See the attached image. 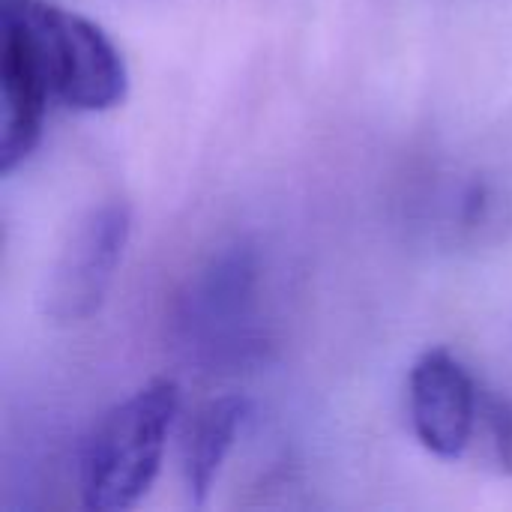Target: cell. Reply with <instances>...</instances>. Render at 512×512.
Wrapping results in <instances>:
<instances>
[{
    "label": "cell",
    "instance_id": "6da1fadb",
    "mask_svg": "<svg viewBox=\"0 0 512 512\" xmlns=\"http://www.w3.org/2000/svg\"><path fill=\"white\" fill-rule=\"evenodd\" d=\"M177 411L180 387L156 378L96 423L81 453V495L87 510H132L147 495Z\"/></svg>",
    "mask_w": 512,
    "mask_h": 512
},
{
    "label": "cell",
    "instance_id": "7a4b0ae2",
    "mask_svg": "<svg viewBox=\"0 0 512 512\" xmlns=\"http://www.w3.org/2000/svg\"><path fill=\"white\" fill-rule=\"evenodd\" d=\"M0 18L18 27L51 93L75 111H111L126 99L129 69L90 18L48 0H0Z\"/></svg>",
    "mask_w": 512,
    "mask_h": 512
},
{
    "label": "cell",
    "instance_id": "3957f363",
    "mask_svg": "<svg viewBox=\"0 0 512 512\" xmlns=\"http://www.w3.org/2000/svg\"><path fill=\"white\" fill-rule=\"evenodd\" d=\"M132 234L126 201L93 207L63 246L45 294V312L54 324H81L93 318L117 276Z\"/></svg>",
    "mask_w": 512,
    "mask_h": 512
},
{
    "label": "cell",
    "instance_id": "277c9868",
    "mask_svg": "<svg viewBox=\"0 0 512 512\" xmlns=\"http://www.w3.org/2000/svg\"><path fill=\"white\" fill-rule=\"evenodd\" d=\"M480 399L471 372L447 348H429L408 378V411L417 441L438 459H459L477 429Z\"/></svg>",
    "mask_w": 512,
    "mask_h": 512
},
{
    "label": "cell",
    "instance_id": "5b68a950",
    "mask_svg": "<svg viewBox=\"0 0 512 512\" xmlns=\"http://www.w3.org/2000/svg\"><path fill=\"white\" fill-rule=\"evenodd\" d=\"M0 87H3V132L0 171H15L39 144L48 105V81L33 60L15 24L0 18Z\"/></svg>",
    "mask_w": 512,
    "mask_h": 512
},
{
    "label": "cell",
    "instance_id": "8992f818",
    "mask_svg": "<svg viewBox=\"0 0 512 512\" xmlns=\"http://www.w3.org/2000/svg\"><path fill=\"white\" fill-rule=\"evenodd\" d=\"M246 414H249L246 399L222 396L198 408V414L192 417L183 447V474H186L189 501L195 507L207 504L213 483L237 441V432L243 429Z\"/></svg>",
    "mask_w": 512,
    "mask_h": 512
},
{
    "label": "cell",
    "instance_id": "52a82bcc",
    "mask_svg": "<svg viewBox=\"0 0 512 512\" xmlns=\"http://www.w3.org/2000/svg\"><path fill=\"white\" fill-rule=\"evenodd\" d=\"M480 420L486 426V438L501 474L512 477V402L498 393H483Z\"/></svg>",
    "mask_w": 512,
    "mask_h": 512
}]
</instances>
